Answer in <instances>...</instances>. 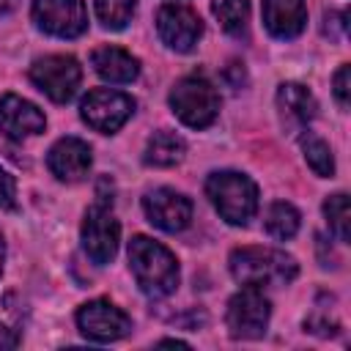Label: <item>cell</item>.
Returning <instances> with one entry per match:
<instances>
[{"label":"cell","instance_id":"f546056e","mask_svg":"<svg viewBox=\"0 0 351 351\" xmlns=\"http://www.w3.org/2000/svg\"><path fill=\"white\" fill-rule=\"evenodd\" d=\"M3 258H5V241H3V233H0V274H3Z\"/></svg>","mask_w":351,"mask_h":351},{"label":"cell","instance_id":"9c48e42d","mask_svg":"<svg viewBox=\"0 0 351 351\" xmlns=\"http://www.w3.org/2000/svg\"><path fill=\"white\" fill-rule=\"evenodd\" d=\"M30 16L41 33L55 38H77L88 30V8L82 0H33Z\"/></svg>","mask_w":351,"mask_h":351},{"label":"cell","instance_id":"ba28073f","mask_svg":"<svg viewBox=\"0 0 351 351\" xmlns=\"http://www.w3.org/2000/svg\"><path fill=\"white\" fill-rule=\"evenodd\" d=\"M80 239H82L85 255L96 266H104V263H110L115 258L118 241H121V222L115 219V214L110 211L107 203H96V206H90L85 211Z\"/></svg>","mask_w":351,"mask_h":351},{"label":"cell","instance_id":"8992f818","mask_svg":"<svg viewBox=\"0 0 351 351\" xmlns=\"http://www.w3.org/2000/svg\"><path fill=\"white\" fill-rule=\"evenodd\" d=\"M271 318V304L261 293V288H241L230 302L225 313V324L233 340H258L266 335Z\"/></svg>","mask_w":351,"mask_h":351},{"label":"cell","instance_id":"d6986e66","mask_svg":"<svg viewBox=\"0 0 351 351\" xmlns=\"http://www.w3.org/2000/svg\"><path fill=\"white\" fill-rule=\"evenodd\" d=\"M263 225H266V233H269L271 239L288 241V239L296 236V230H299V225H302V217H299V211H296L291 203L274 200V203L269 206V211H266Z\"/></svg>","mask_w":351,"mask_h":351},{"label":"cell","instance_id":"7c38bea8","mask_svg":"<svg viewBox=\"0 0 351 351\" xmlns=\"http://www.w3.org/2000/svg\"><path fill=\"white\" fill-rule=\"evenodd\" d=\"M143 211L148 222L165 233H178L192 222V200L170 186H156L145 192Z\"/></svg>","mask_w":351,"mask_h":351},{"label":"cell","instance_id":"d4e9b609","mask_svg":"<svg viewBox=\"0 0 351 351\" xmlns=\"http://www.w3.org/2000/svg\"><path fill=\"white\" fill-rule=\"evenodd\" d=\"M304 329H307V332H313V335L329 337V335H337L340 324L329 321V313H324V310H315L310 318H304Z\"/></svg>","mask_w":351,"mask_h":351},{"label":"cell","instance_id":"44dd1931","mask_svg":"<svg viewBox=\"0 0 351 351\" xmlns=\"http://www.w3.org/2000/svg\"><path fill=\"white\" fill-rule=\"evenodd\" d=\"M324 217H326L335 239L348 244L351 241V211H348V195L346 192H335L324 200Z\"/></svg>","mask_w":351,"mask_h":351},{"label":"cell","instance_id":"4fadbf2b","mask_svg":"<svg viewBox=\"0 0 351 351\" xmlns=\"http://www.w3.org/2000/svg\"><path fill=\"white\" fill-rule=\"evenodd\" d=\"M93 156H90V145L80 137H60L49 154H47V167L49 173L63 181V184H77L90 173Z\"/></svg>","mask_w":351,"mask_h":351},{"label":"cell","instance_id":"3957f363","mask_svg":"<svg viewBox=\"0 0 351 351\" xmlns=\"http://www.w3.org/2000/svg\"><path fill=\"white\" fill-rule=\"evenodd\" d=\"M206 195L228 225H247L258 211V186L236 170H217L206 178Z\"/></svg>","mask_w":351,"mask_h":351},{"label":"cell","instance_id":"4316f807","mask_svg":"<svg viewBox=\"0 0 351 351\" xmlns=\"http://www.w3.org/2000/svg\"><path fill=\"white\" fill-rule=\"evenodd\" d=\"M19 340H16V335L8 329V326H3L0 324V348H14Z\"/></svg>","mask_w":351,"mask_h":351},{"label":"cell","instance_id":"f1b7e54d","mask_svg":"<svg viewBox=\"0 0 351 351\" xmlns=\"http://www.w3.org/2000/svg\"><path fill=\"white\" fill-rule=\"evenodd\" d=\"M159 346H181V348H189L184 340H159Z\"/></svg>","mask_w":351,"mask_h":351},{"label":"cell","instance_id":"9a60e30c","mask_svg":"<svg viewBox=\"0 0 351 351\" xmlns=\"http://www.w3.org/2000/svg\"><path fill=\"white\" fill-rule=\"evenodd\" d=\"M90 66L104 82H112V85H129L140 77V60L132 52L112 44L96 47L90 52Z\"/></svg>","mask_w":351,"mask_h":351},{"label":"cell","instance_id":"30bf717a","mask_svg":"<svg viewBox=\"0 0 351 351\" xmlns=\"http://www.w3.org/2000/svg\"><path fill=\"white\" fill-rule=\"evenodd\" d=\"M77 326L93 343H112L132 332V318L110 299H90L77 310Z\"/></svg>","mask_w":351,"mask_h":351},{"label":"cell","instance_id":"e0dca14e","mask_svg":"<svg viewBox=\"0 0 351 351\" xmlns=\"http://www.w3.org/2000/svg\"><path fill=\"white\" fill-rule=\"evenodd\" d=\"M277 110H280V115L288 126L304 129L315 118L318 101L302 82H282L277 88Z\"/></svg>","mask_w":351,"mask_h":351},{"label":"cell","instance_id":"ffe728a7","mask_svg":"<svg viewBox=\"0 0 351 351\" xmlns=\"http://www.w3.org/2000/svg\"><path fill=\"white\" fill-rule=\"evenodd\" d=\"M211 11L228 36H241L250 22V0H211Z\"/></svg>","mask_w":351,"mask_h":351},{"label":"cell","instance_id":"7a4b0ae2","mask_svg":"<svg viewBox=\"0 0 351 351\" xmlns=\"http://www.w3.org/2000/svg\"><path fill=\"white\" fill-rule=\"evenodd\" d=\"M230 277L247 288L288 285L299 274V263L285 250L274 247H236L230 252Z\"/></svg>","mask_w":351,"mask_h":351},{"label":"cell","instance_id":"5bb4252c","mask_svg":"<svg viewBox=\"0 0 351 351\" xmlns=\"http://www.w3.org/2000/svg\"><path fill=\"white\" fill-rule=\"evenodd\" d=\"M44 129H47V118L33 101H27L16 93L0 96V132L5 137L25 140V137L41 134Z\"/></svg>","mask_w":351,"mask_h":351},{"label":"cell","instance_id":"5b68a950","mask_svg":"<svg viewBox=\"0 0 351 351\" xmlns=\"http://www.w3.org/2000/svg\"><path fill=\"white\" fill-rule=\"evenodd\" d=\"M134 99L123 90H112V88H93L85 93V99L80 101V115L82 121L101 134H112L118 132L134 112Z\"/></svg>","mask_w":351,"mask_h":351},{"label":"cell","instance_id":"6da1fadb","mask_svg":"<svg viewBox=\"0 0 351 351\" xmlns=\"http://www.w3.org/2000/svg\"><path fill=\"white\" fill-rule=\"evenodd\" d=\"M129 269L148 299H165L178 288V261L176 255L154 241L151 236H132L129 241Z\"/></svg>","mask_w":351,"mask_h":351},{"label":"cell","instance_id":"603a6c76","mask_svg":"<svg viewBox=\"0 0 351 351\" xmlns=\"http://www.w3.org/2000/svg\"><path fill=\"white\" fill-rule=\"evenodd\" d=\"M96 16L107 30H123L134 16L137 0H93Z\"/></svg>","mask_w":351,"mask_h":351},{"label":"cell","instance_id":"ac0fdd59","mask_svg":"<svg viewBox=\"0 0 351 351\" xmlns=\"http://www.w3.org/2000/svg\"><path fill=\"white\" fill-rule=\"evenodd\" d=\"M184 154H186L184 137L170 129H159L148 137L143 159H145V165H154V167H173L184 159Z\"/></svg>","mask_w":351,"mask_h":351},{"label":"cell","instance_id":"83f0119b","mask_svg":"<svg viewBox=\"0 0 351 351\" xmlns=\"http://www.w3.org/2000/svg\"><path fill=\"white\" fill-rule=\"evenodd\" d=\"M16 3H19V0H0V16H3V14H8V11H14V8H16Z\"/></svg>","mask_w":351,"mask_h":351},{"label":"cell","instance_id":"277c9868","mask_svg":"<svg viewBox=\"0 0 351 351\" xmlns=\"http://www.w3.org/2000/svg\"><path fill=\"white\" fill-rule=\"evenodd\" d=\"M167 101H170V110L176 112V118L189 129H206L219 115V93L200 74L181 77L173 85Z\"/></svg>","mask_w":351,"mask_h":351},{"label":"cell","instance_id":"7402d4cb","mask_svg":"<svg viewBox=\"0 0 351 351\" xmlns=\"http://www.w3.org/2000/svg\"><path fill=\"white\" fill-rule=\"evenodd\" d=\"M302 154H304L307 167H310L315 176H321V178H332V176H335V159H332L329 143H324L321 137H315V134L307 132V134L302 137Z\"/></svg>","mask_w":351,"mask_h":351},{"label":"cell","instance_id":"cb8c5ba5","mask_svg":"<svg viewBox=\"0 0 351 351\" xmlns=\"http://www.w3.org/2000/svg\"><path fill=\"white\" fill-rule=\"evenodd\" d=\"M332 93L337 99V104L346 110L351 104V66L343 63L337 71H335V80H332Z\"/></svg>","mask_w":351,"mask_h":351},{"label":"cell","instance_id":"2e32d148","mask_svg":"<svg viewBox=\"0 0 351 351\" xmlns=\"http://www.w3.org/2000/svg\"><path fill=\"white\" fill-rule=\"evenodd\" d=\"M263 25L274 38H296L307 25L304 0H263Z\"/></svg>","mask_w":351,"mask_h":351},{"label":"cell","instance_id":"8fae6325","mask_svg":"<svg viewBox=\"0 0 351 351\" xmlns=\"http://www.w3.org/2000/svg\"><path fill=\"white\" fill-rule=\"evenodd\" d=\"M156 33L165 47L176 52H192L203 36V22L195 8L184 3H165L156 14Z\"/></svg>","mask_w":351,"mask_h":351},{"label":"cell","instance_id":"484cf974","mask_svg":"<svg viewBox=\"0 0 351 351\" xmlns=\"http://www.w3.org/2000/svg\"><path fill=\"white\" fill-rule=\"evenodd\" d=\"M0 208H16V181L5 167H0Z\"/></svg>","mask_w":351,"mask_h":351},{"label":"cell","instance_id":"52a82bcc","mask_svg":"<svg viewBox=\"0 0 351 351\" xmlns=\"http://www.w3.org/2000/svg\"><path fill=\"white\" fill-rule=\"evenodd\" d=\"M80 80H82V69L71 55H47L30 66V82L58 104L74 99Z\"/></svg>","mask_w":351,"mask_h":351}]
</instances>
